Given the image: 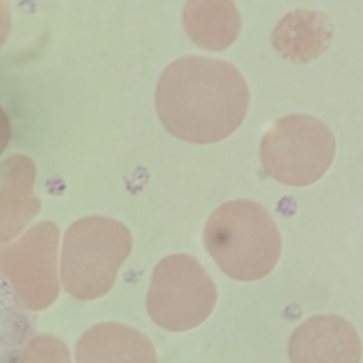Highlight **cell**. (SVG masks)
Listing matches in <instances>:
<instances>
[{"instance_id":"cell-1","label":"cell","mask_w":363,"mask_h":363,"mask_svg":"<svg viewBox=\"0 0 363 363\" xmlns=\"http://www.w3.org/2000/svg\"><path fill=\"white\" fill-rule=\"evenodd\" d=\"M156 111L163 126L190 143H216L244 121L250 91L231 64L184 57L172 62L156 88Z\"/></svg>"},{"instance_id":"cell-2","label":"cell","mask_w":363,"mask_h":363,"mask_svg":"<svg viewBox=\"0 0 363 363\" xmlns=\"http://www.w3.org/2000/svg\"><path fill=\"white\" fill-rule=\"evenodd\" d=\"M204 244L218 267L238 281H255L268 275L282 250L272 216L251 200L221 204L206 224Z\"/></svg>"},{"instance_id":"cell-3","label":"cell","mask_w":363,"mask_h":363,"mask_svg":"<svg viewBox=\"0 0 363 363\" xmlns=\"http://www.w3.org/2000/svg\"><path fill=\"white\" fill-rule=\"evenodd\" d=\"M336 140L330 128L316 116L292 113L279 118L259 146L262 172L294 187L318 182L330 167Z\"/></svg>"},{"instance_id":"cell-4","label":"cell","mask_w":363,"mask_h":363,"mask_svg":"<svg viewBox=\"0 0 363 363\" xmlns=\"http://www.w3.org/2000/svg\"><path fill=\"white\" fill-rule=\"evenodd\" d=\"M363 346L353 325L337 315H316L291 335V363H360Z\"/></svg>"},{"instance_id":"cell-5","label":"cell","mask_w":363,"mask_h":363,"mask_svg":"<svg viewBox=\"0 0 363 363\" xmlns=\"http://www.w3.org/2000/svg\"><path fill=\"white\" fill-rule=\"evenodd\" d=\"M34 162L14 155L0 162V240L14 235L40 210L33 194Z\"/></svg>"},{"instance_id":"cell-6","label":"cell","mask_w":363,"mask_h":363,"mask_svg":"<svg viewBox=\"0 0 363 363\" xmlns=\"http://www.w3.org/2000/svg\"><path fill=\"white\" fill-rule=\"evenodd\" d=\"M333 24L320 11L295 10L279 20L272 31V45L292 62L306 64L322 55L330 45Z\"/></svg>"},{"instance_id":"cell-7","label":"cell","mask_w":363,"mask_h":363,"mask_svg":"<svg viewBox=\"0 0 363 363\" xmlns=\"http://www.w3.org/2000/svg\"><path fill=\"white\" fill-rule=\"evenodd\" d=\"M183 24L194 44L210 51H223L237 40L241 17L233 0H187Z\"/></svg>"},{"instance_id":"cell-8","label":"cell","mask_w":363,"mask_h":363,"mask_svg":"<svg viewBox=\"0 0 363 363\" xmlns=\"http://www.w3.org/2000/svg\"><path fill=\"white\" fill-rule=\"evenodd\" d=\"M33 336L30 312L0 272V363H20Z\"/></svg>"},{"instance_id":"cell-9","label":"cell","mask_w":363,"mask_h":363,"mask_svg":"<svg viewBox=\"0 0 363 363\" xmlns=\"http://www.w3.org/2000/svg\"><path fill=\"white\" fill-rule=\"evenodd\" d=\"M11 28V18L10 11L7 7L6 0H0V47L6 43Z\"/></svg>"},{"instance_id":"cell-10","label":"cell","mask_w":363,"mask_h":363,"mask_svg":"<svg viewBox=\"0 0 363 363\" xmlns=\"http://www.w3.org/2000/svg\"><path fill=\"white\" fill-rule=\"evenodd\" d=\"M9 140H10V122L6 112L0 106V153L4 150Z\"/></svg>"}]
</instances>
